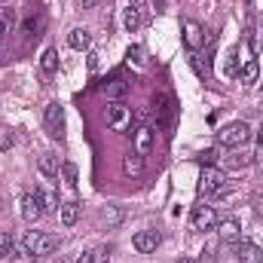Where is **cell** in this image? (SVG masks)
<instances>
[{
	"instance_id": "6da1fadb",
	"label": "cell",
	"mask_w": 263,
	"mask_h": 263,
	"mask_svg": "<svg viewBox=\"0 0 263 263\" xmlns=\"http://www.w3.org/2000/svg\"><path fill=\"white\" fill-rule=\"evenodd\" d=\"M22 245H25V248H28L34 257H43V254H52V251H59V248H62V239H59V236H52V233L31 230V233H25Z\"/></svg>"
},
{
	"instance_id": "7a4b0ae2",
	"label": "cell",
	"mask_w": 263,
	"mask_h": 263,
	"mask_svg": "<svg viewBox=\"0 0 263 263\" xmlns=\"http://www.w3.org/2000/svg\"><path fill=\"white\" fill-rule=\"evenodd\" d=\"M199 193L202 196H223L227 193V175L214 165H205L199 175Z\"/></svg>"
},
{
	"instance_id": "3957f363",
	"label": "cell",
	"mask_w": 263,
	"mask_h": 263,
	"mask_svg": "<svg viewBox=\"0 0 263 263\" xmlns=\"http://www.w3.org/2000/svg\"><path fill=\"white\" fill-rule=\"evenodd\" d=\"M251 141V126L248 123H230V126H223V129L217 132V144L220 147H245Z\"/></svg>"
},
{
	"instance_id": "277c9868",
	"label": "cell",
	"mask_w": 263,
	"mask_h": 263,
	"mask_svg": "<svg viewBox=\"0 0 263 263\" xmlns=\"http://www.w3.org/2000/svg\"><path fill=\"white\" fill-rule=\"evenodd\" d=\"M43 123H46V132L52 135V138H65V107L59 104V101H49L46 104V114H43Z\"/></svg>"
},
{
	"instance_id": "5b68a950",
	"label": "cell",
	"mask_w": 263,
	"mask_h": 263,
	"mask_svg": "<svg viewBox=\"0 0 263 263\" xmlns=\"http://www.w3.org/2000/svg\"><path fill=\"white\" fill-rule=\"evenodd\" d=\"M132 123V107L126 101H110L107 104V126L114 132H126Z\"/></svg>"
},
{
	"instance_id": "8992f818",
	"label": "cell",
	"mask_w": 263,
	"mask_h": 263,
	"mask_svg": "<svg viewBox=\"0 0 263 263\" xmlns=\"http://www.w3.org/2000/svg\"><path fill=\"white\" fill-rule=\"evenodd\" d=\"M190 223H193V230H214L217 227V214H214V205H196L193 208V214H190Z\"/></svg>"
},
{
	"instance_id": "52a82bcc",
	"label": "cell",
	"mask_w": 263,
	"mask_h": 263,
	"mask_svg": "<svg viewBox=\"0 0 263 263\" xmlns=\"http://www.w3.org/2000/svg\"><path fill=\"white\" fill-rule=\"evenodd\" d=\"M159 233L156 230H141V233H135V239H132V245H135V251L138 254H153L156 248H159Z\"/></svg>"
},
{
	"instance_id": "ba28073f",
	"label": "cell",
	"mask_w": 263,
	"mask_h": 263,
	"mask_svg": "<svg viewBox=\"0 0 263 263\" xmlns=\"http://www.w3.org/2000/svg\"><path fill=\"white\" fill-rule=\"evenodd\" d=\"M37 199H40V208H43V214H55L59 208H62V202H59V193H55V187L46 181V184H40L37 190Z\"/></svg>"
},
{
	"instance_id": "9c48e42d",
	"label": "cell",
	"mask_w": 263,
	"mask_h": 263,
	"mask_svg": "<svg viewBox=\"0 0 263 263\" xmlns=\"http://www.w3.org/2000/svg\"><path fill=\"white\" fill-rule=\"evenodd\" d=\"M153 138H156L153 126H138V129H135V153L147 156V153L153 150Z\"/></svg>"
},
{
	"instance_id": "30bf717a",
	"label": "cell",
	"mask_w": 263,
	"mask_h": 263,
	"mask_svg": "<svg viewBox=\"0 0 263 263\" xmlns=\"http://www.w3.org/2000/svg\"><path fill=\"white\" fill-rule=\"evenodd\" d=\"M40 214H43V208H40L37 193H25V196H22V217H25L28 223H34Z\"/></svg>"
},
{
	"instance_id": "8fae6325",
	"label": "cell",
	"mask_w": 263,
	"mask_h": 263,
	"mask_svg": "<svg viewBox=\"0 0 263 263\" xmlns=\"http://www.w3.org/2000/svg\"><path fill=\"white\" fill-rule=\"evenodd\" d=\"M184 43H187V49H199L205 43V34L196 22H184Z\"/></svg>"
},
{
	"instance_id": "7c38bea8",
	"label": "cell",
	"mask_w": 263,
	"mask_h": 263,
	"mask_svg": "<svg viewBox=\"0 0 263 263\" xmlns=\"http://www.w3.org/2000/svg\"><path fill=\"white\" fill-rule=\"evenodd\" d=\"M67 46L83 52V49H89V46H92V34H89L86 28H73V31L67 34Z\"/></svg>"
},
{
	"instance_id": "4fadbf2b",
	"label": "cell",
	"mask_w": 263,
	"mask_h": 263,
	"mask_svg": "<svg viewBox=\"0 0 263 263\" xmlns=\"http://www.w3.org/2000/svg\"><path fill=\"white\" fill-rule=\"evenodd\" d=\"M37 168H40V175H43V178H55V175H59V168H62V162H59V156H55V153H43V156L37 159Z\"/></svg>"
},
{
	"instance_id": "5bb4252c",
	"label": "cell",
	"mask_w": 263,
	"mask_h": 263,
	"mask_svg": "<svg viewBox=\"0 0 263 263\" xmlns=\"http://www.w3.org/2000/svg\"><path fill=\"white\" fill-rule=\"evenodd\" d=\"M239 263H263V251L254 242H242L239 245Z\"/></svg>"
},
{
	"instance_id": "9a60e30c",
	"label": "cell",
	"mask_w": 263,
	"mask_h": 263,
	"mask_svg": "<svg viewBox=\"0 0 263 263\" xmlns=\"http://www.w3.org/2000/svg\"><path fill=\"white\" fill-rule=\"evenodd\" d=\"M101 92H104L110 101H123V98L129 95V83H123V80H110V83L101 86Z\"/></svg>"
},
{
	"instance_id": "2e32d148",
	"label": "cell",
	"mask_w": 263,
	"mask_h": 263,
	"mask_svg": "<svg viewBox=\"0 0 263 263\" xmlns=\"http://www.w3.org/2000/svg\"><path fill=\"white\" fill-rule=\"evenodd\" d=\"M123 25H126V31L129 34H135L141 25H144V15H141V6H126V12H123Z\"/></svg>"
},
{
	"instance_id": "e0dca14e",
	"label": "cell",
	"mask_w": 263,
	"mask_h": 263,
	"mask_svg": "<svg viewBox=\"0 0 263 263\" xmlns=\"http://www.w3.org/2000/svg\"><path fill=\"white\" fill-rule=\"evenodd\" d=\"M217 233H220V239H223V242H236V239H239V233H242V223H239L236 217H230V220L217 223Z\"/></svg>"
},
{
	"instance_id": "ac0fdd59",
	"label": "cell",
	"mask_w": 263,
	"mask_h": 263,
	"mask_svg": "<svg viewBox=\"0 0 263 263\" xmlns=\"http://www.w3.org/2000/svg\"><path fill=\"white\" fill-rule=\"evenodd\" d=\"M257 77H260V65H257V59H248L245 65L239 67V80H242L245 86H254Z\"/></svg>"
},
{
	"instance_id": "d6986e66",
	"label": "cell",
	"mask_w": 263,
	"mask_h": 263,
	"mask_svg": "<svg viewBox=\"0 0 263 263\" xmlns=\"http://www.w3.org/2000/svg\"><path fill=\"white\" fill-rule=\"evenodd\" d=\"M80 208H83V205H80L77 199H67V202H62V208H59V211H62V223H65V227H73V223H77Z\"/></svg>"
},
{
	"instance_id": "ffe728a7",
	"label": "cell",
	"mask_w": 263,
	"mask_h": 263,
	"mask_svg": "<svg viewBox=\"0 0 263 263\" xmlns=\"http://www.w3.org/2000/svg\"><path fill=\"white\" fill-rule=\"evenodd\" d=\"M123 172L132 175V178H138V175L144 172V156H141V153H129V156L123 159Z\"/></svg>"
},
{
	"instance_id": "44dd1931",
	"label": "cell",
	"mask_w": 263,
	"mask_h": 263,
	"mask_svg": "<svg viewBox=\"0 0 263 263\" xmlns=\"http://www.w3.org/2000/svg\"><path fill=\"white\" fill-rule=\"evenodd\" d=\"M251 162H254L251 153H233V156H223V165H227V168H248Z\"/></svg>"
},
{
	"instance_id": "7402d4cb",
	"label": "cell",
	"mask_w": 263,
	"mask_h": 263,
	"mask_svg": "<svg viewBox=\"0 0 263 263\" xmlns=\"http://www.w3.org/2000/svg\"><path fill=\"white\" fill-rule=\"evenodd\" d=\"M132 117H135V123H138V126H150V120L156 117V110H153L150 104H141V107H135V110H132Z\"/></svg>"
},
{
	"instance_id": "603a6c76",
	"label": "cell",
	"mask_w": 263,
	"mask_h": 263,
	"mask_svg": "<svg viewBox=\"0 0 263 263\" xmlns=\"http://www.w3.org/2000/svg\"><path fill=\"white\" fill-rule=\"evenodd\" d=\"M101 220H104L107 227H117V223L123 220V208H120V205H107V208L101 211Z\"/></svg>"
},
{
	"instance_id": "cb8c5ba5",
	"label": "cell",
	"mask_w": 263,
	"mask_h": 263,
	"mask_svg": "<svg viewBox=\"0 0 263 263\" xmlns=\"http://www.w3.org/2000/svg\"><path fill=\"white\" fill-rule=\"evenodd\" d=\"M40 67H43V73H55L59 70V52L55 49H46L43 59H40Z\"/></svg>"
},
{
	"instance_id": "d4e9b609",
	"label": "cell",
	"mask_w": 263,
	"mask_h": 263,
	"mask_svg": "<svg viewBox=\"0 0 263 263\" xmlns=\"http://www.w3.org/2000/svg\"><path fill=\"white\" fill-rule=\"evenodd\" d=\"M15 22H18V15H15V9H9V6H3V9H0V28H3V31H12V28H15Z\"/></svg>"
},
{
	"instance_id": "484cf974",
	"label": "cell",
	"mask_w": 263,
	"mask_h": 263,
	"mask_svg": "<svg viewBox=\"0 0 263 263\" xmlns=\"http://www.w3.org/2000/svg\"><path fill=\"white\" fill-rule=\"evenodd\" d=\"M43 28H46V18H43V15H37V22H34V18L25 22V34H28V37H40Z\"/></svg>"
},
{
	"instance_id": "4316f807",
	"label": "cell",
	"mask_w": 263,
	"mask_h": 263,
	"mask_svg": "<svg viewBox=\"0 0 263 263\" xmlns=\"http://www.w3.org/2000/svg\"><path fill=\"white\" fill-rule=\"evenodd\" d=\"M12 144H15V135L9 126H0V150H12Z\"/></svg>"
},
{
	"instance_id": "83f0119b",
	"label": "cell",
	"mask_w": 263,
	"mask_h": 263,
	"mask_svg": "<svg viewBox=\"0 0 263 263\" xmlns=\"http://www.w3.org/2000/svg\"><path fill=\"white\" fill-rule=\"evenodd\" d=\"M62 175H65L67 187H77V165H73V162H65V165H62Z\"/></svg>"
},
{
	"instance_id": "f1b7e54d",
	"label": "cell",
	"mask_w": 263,
	"mask_h": 263,
	"mask_svg": "<svg viewBox=\"0 0 263 263\" xmlns=\"http://www.w3.org/2000/svg\"><path fill=\"white\" fill-rule=\"evenodd\" d=\"M107 257H110V251L101 245V248H95V251H89V260L92 263H107Z\"/></svg>"
},
{
	"instance_id": "f546056e",
	"label": "cell",
	"mask_w": 263,
	"mask_h": 263,
	"mask_svg": "<svg viewBox=\"0 0 263 263\" xmlns=\"http://www.w3.org/2000/svg\"><path fill=\"white\" fill-rule=\"evenodd\" d=\"M12 251V236L9 233H0V257H6Z\"/></svg>"
},
{
	"instance_id": "4dcf8cb0",
	"label": "cell",
	"mask_w": 263,
	"mask_h": 263,
	"mask_svg": "<svg viewBox=\"0 0 263 263\" xmlns=\"http://www.w3.org/2000/svg\"><path fill=\"white\" fill-rule=\"evenodd\" d=\"M129 62H141V49H129Z\"/></svg>"
},
{
	"instance_id": "1f68e13d",
	"label": "cell",
	"mask_w": 263,
	"mask_h": 263,
	"mask_svg": "<svg viewBox=\"0 0 263 263\" xmlns=\"http://www.w3.org/2000/svg\"><path fill=\"white\" fill-rule=\"evenodd\" d=\"M132 6H144V3H147V0H129Z\"/></svg>"
},
{
	"instance_id": "d6a6232c",
	"label": "cell",
	"mask_w": 263,
	"mask_h": 263,
	"mask_svg": "<svg viewBox=\"0 0 263 263\" xmlns=\"http://www.w3.org/2000/svg\"><path fill=\"white\" fill-rule=\"evenodd\" d=\"M257 141H260V150H263V126H260V132H257Z\"/></svg>"
},
{
	"instance_id": "836d02e7",
	"label": "cell",
	"mask_w": 263,
	"mask_h": 263,
	"mask_svg": "<svg viewBox=\"0 0 263 263\" xmlns=\"http://www.w3.org/2000/svg\"><path fill=\"white\" fill-rule=\"evenodd\" d=\"M77 263H92V260H89V254H83V257H80Z\"/></svg>"
},
{
	"instance_id": "e575fe53",
	"label": "cell",
	"mask_w": 263,
	"mask_h": 263,
	"mask_svg": "<svg viewBox=\"0 0 263 263\" xmlns=\"http://www.w3.org/2000/svg\"><path fill=\"white\" fill-rule=\"evenodd\" d=\"M178 263H196V260H193V257H181Z\"/></svg>"
},
{
	"instance_id": "d590c367",
	"label": "cell",
	"mask_w": 263,
	"mask_h": 263,
	"mask_svg": "<svg viewBox=\"0 0 263 263\" xmlns=\"http://www.w3.org/2000/svg\"><path fill=\"white\" fill-rule=\"evenodd\" d=\"M83 3H86V6H95V3H98V0H83Z\"/></svg>"
},
{
	"instance_id": "8d00e7d4",
	"label": "cell",
	"mask_w": 263,
	"mask_h": 263,
	"mask_svg": "<svg viewBox=\"0 0 263 263\" xmlns=\"http://www.w3.org/2000/svg\"><path fill=\"white\" fill-rule=\"evenodd\" d=\"M3 34H6V31H3V28H0V37H3Z\"/></svg>"
}]
</instances>
